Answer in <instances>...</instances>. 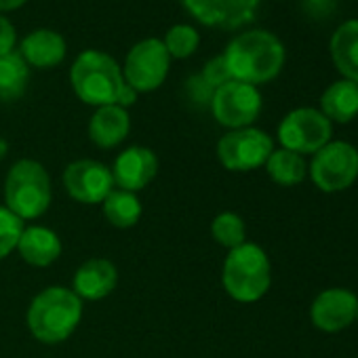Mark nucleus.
Instances as JSON below:
<instances>
[{"label": "nucleus", "instance_id": "nucleus-1", "mask_svg": "<svg viewBox=\"0 0 358 358\" xmlns=\"http://www.w3.org/2000/svg\"><path fill=\"white\" fill-rule=\"evenodd\" d=\"M224 59L234 80L255 87L278 76L285 64V49L274 34L251 30L228 45Z\"/></svg>", "mask_w": 358, "mask_h": 358}, {"label": "nucleus", "instance_id": "nucleus-2", "mask_svg": "<svg viewBox=\"0 0 358 358\" xmlns=\"http://www.w3.org/2000/svg\"><path fill=\"white\" fill-rule=\"evenodd\" d=\"M83 318V299L68 287H47L28 308V329L41 343H62Z\"/></svg>", "mask_w": 358, "mask_h": 358}, {"label": "nucleus", "instance_id": "nucleus-3", "mask_svg": "<svg viewBox=\"0 0 358 358\" xmlns=\"http://www.w3.org/2000/svg\"><path fill=\"white\" fill-rule=\"evenodd\" d=\"M222 282L232 299L241 303L259 301L272 285V266L266 251L253 243L232 249L224 262Z\"/></svg>", "mask_w": 358, "mask_h": 358}, {"label": "nucleus", "instance_id": "nucleus-4", "mask_svg": "<svg viewBox=\"0 0 358 358\" xmlns=\"http://www.w3.org/2000/svg\"><path fill=\"white\" fill-rule=\"evenodd\" d=\"M74 93L89 106H116L124 87L118 64L101 51H85L76 57L70 74Z\"/></svg>", "mask_w": 358, "mask_h": 358}, {"label": "nucleus", "instance_id": "nucleus-5", "mask_svg": "<svg viewBox=\"0 0 358 358\" xmlns=\"http://www.w3.org/2000/svg\"><path fill=\"white\" fill-rule=\"evenodd\" d=\"M5 203L22 222L45 215L51 205V179L47 169L30 158L17 160L5 182Z\"/></svg>", "mask_w": 358, "mask_h": 358}, {"label": "nucleus", "instance_id": "nucleus-6", "mask_svg": "<svg viewBox=\"0 0 358 358\" xmlns=\"http://www.w3.org/2000/svg\"><path fill=\"white\" fill-rule=\"evenodd\" d=\"M308 173L318 190L343 192L358 177V150L348 141H329L314 154Z\"/></svg>", "mask_w": 358, "mask_h": 358}, {"label": "nucleus", "instance_id": "nucleus-7", "mask_svg": "<svg viewBox=\"0 0 358 358\" xmlns=\"http://www.w3.org/2000/svg\"><path fill=\"white\" fill-rule=\"evenodd\" d=\"M331 120L314 108H297L289 112L278 127L282 148L295 154H316L331 141Z\"/></svg>", "mask_w": 358, "mask_h": 358}, {"label": "nucleus", "instance_id": "nucleus-8", "mask_svg": "<svg viewBox=\"0 0 358 358\" xmlns=\"http://www.w3.org/2000/svg\"><path fill=\"white\" fill-rule=\"evenodd\" d=\"M274 152L272 137L259 129H234L226 133L217 143V158L228 171H253L266 164Z\"/></svg>", "mask_w": 358, "mask_h": 358}, {"label": "nucleus", "instance_id": "nucleus-9", "mask_svg": "<svg viewBox=\"0 0 358 358\" xmlns=\"http://www.w3.org/2000/svg\"><path fill=\"white\" fill-rule=\"evenodd\" d=\"M169 64H171V57L162 41L145 38L129 51L122 78L133 91L148 93V91L158 89L164 83Z\"/></svg>", "mask_w": 358, "mask_h": 358}, {"label": "nucleus", "instance_id": "nucleus-10", "mask_svg": "<svg viewBox=\"0 0 358 358\" xmlns=\"http://www.w3.org/2000/svg\"><path fill=\"white\" fill-rule=\"evenodd\" d=\"M213 116L228 129H245L262 112V95L253 85L230 80L215 89L211 99Z\"/></svg>", "mask_w": 358, "mask_h": 358}, {"label": "nucleus", "instance_id": "nucleus-11", "mask_svg": "<svg viewBox=\"0 0 358 358\" xmlns=\"http://www.w3.org/2000/svg\"><path fill=\"white\" fill-rule=\"evenodd\" d=\"M66 192L83 205H99L114 190L112 171L97 160H76L64 171Z\"/></svg>", "mask_w": 358, "mask_h": 358}, {"label": "nucleus", "instance_id": "nucleus-12", "mask_svg": "<svg viewBox=\"0 0 358 358\" xmlns=\"http://www.w3.org/2000/svg\"><path fill=\"white\" fill-rule=\"evenodd\" d=\"M358 314V297L341 287L327 289L316 295L310 306L312 324L324 333H337L348 329Z\"/></svg>", "mask_w": 358, "mask_h": 358}, {"label": "nucleus", "instance_id": "nucleus-13", "mask_svg": "<svg viewBox=\"0 0 358 358\" xmlns=\"http://www.w3.org/2000/svg\"><path fill=\"white\" fill-rule=\"evenodd\" d=\"M110 171H112L114 186H118V190H127L135 194L143 190L156 177L158 158L150 148L133 145V148H127L114 160V169Z\"/></svg>", "mask_w": 358, "mask_h": 358}, {"label": "nucleus", "instance_id": "nucleus-14", "mask_svg": "<svg viewBox=\"0 0 358 358\" xmlns=\"http://www.w3.org/2000/svg\"><path fill=\"white\" fill-rule=\"evenodd\" d=\"M259 0H184L188 11L207 26L238 28L253 20Z\"/></svg>", "mask_w": 358, "mask_h": 358}, {"label": "nucleus", "instance_id": "nucleus-15", "mask_svg": "<svg viewBox=\"0 0 358 358\" xmlns=\"http://www.w3.org/2000/svg\"><path fill=\"white\" fill-rule=\"evenodd\" d=\"M118 282V270L110 259H87L74 274V293L87 301H99L108 297Z\"/></svg>", "mask_w": 358, "mask_h": 358}, {"label": "nucleus", "instance_id": "nucleus-16", "mask_svg": "<svg viewBox=\"0 0 358 358\" xmlns=\"http://www.w3.org/2000/svg\"><path fill=\"white\" fill-rule=\"evenodd\" d=\"M131 120L120 106H101L89 122V137L97 148L110 150L127 139Z\"/></svg>", "mask_w": 358, "mask_h": 358}, {"label": "nucleus", "instance_id": "nucleus-17", "mask_svg": "<svg viewBox=\"0 0 358 358\" xmlns=\"http://www.w3.org/2000/svg\"><path fill=\"white\" fill-rule=\"evenodd\" d=\"M17 251L22 255L24 262H28L30 266L36 268H47L53 262L59 259L62 255V241L59 236L43 226H30L24 228L20 243H17Z\"/></svg>", "mask_w": 358, "mask_h": 358}, {"label": "nucleus", "instance_id": "nucleus-18", "mask_svg": "<svg viewBox=\"0 0 358 358\" xmlns=\"http://www.w3.org/2000/svg\"><path fill=\"white\" fill-rule=\"evenodd\" d=\"M22 57L36 68H53L66 57V41L53 30H36L24 38Z\"/></svg>", "mask_w": 358, "mask_h": 358}, {"label": "nucleus", "instance_id": "nucleus-19", "mask_svg": "<svg viewBox=\"0 0 358 358\" xmlns=\"http://www.w3.org/2000/svg\"><path fill=\"white\" fill-rule=\"evenodd\" d=\"M322 114L335 122H350L358 116V83L337 80L320 97Z\"/></svg>", "mask_w": 358, "mask_h": 358}, {"label": "nucleus", "instance_id": "nucleus-20", "mask_svg": "<svg viewBox=\"0 0 358 358\" xmlns=\"http://www.w3.org/2000/svg\"><path fill=\"white\" fill-rule=\"evenodd\" d=\"M331 57L345 80L358 83V20H350L335 30Z\"/></svg>", "mask_w": 358, "mask_h": 358}, {"label": "nucleus", "instance_id": "nucleus-21", "mask_svg": "<svg viewBox=\"0 0 358 358\" xmlns=\"http://www.w3.org/2000/svg\"><path fill=\"white\" fill-rule=\"evenodd\" d=\"M266 171L272 182L278 186H297L308 175L303 156L295 154L291 150H285V148L274 150L270 154V158L266 160Z\"/></svg>", "mask_w": 358, "mask_h": 358}, {"label": "nucleus", "instance_id": "nucleus-22", "mask_svg": "<svg viewBox=\"0 0 358 358\" xmlns=\"http://www.w3.org/2000/svg\"><path fill=\"white\" fill-rule=\"evenodd\" d=\"M30 70L20 53L0 55V101H13L24 95Z\"/></svg>", "mask_w": 358, "mask_h": 358}, {"label": "nucleus", "instance_id": "nucleus-23", "mask_svg": "<svg viewBox=\"0 0 358 358\" xmlns=\"http://www.w3.org/2000/svg\"><path fill=\"white\" fill-rule=\"evenodd\" d=\"M103 215L114 228L127 230L137 226V222L141 220V203L133 192L112 190L103 201Z\"/></svg>", "mask_w": 358, "mask_h": 358}, {"label": "nucleus", "instance_id": "nucleus-24", "mask_svg": "<svg viewBox=\"0 0 358 358\" xmlns=\"http://www.w3.org/2000/svg\"><path fill=\"white\" fill-rule=\"evenodd\" d=\"M211 234L215 238L217 245L226 247V249H236L241 245L247 243V228L241 215L232 213V211H224L220 213L213 224H211Z\"/></svg>", "mask_w": 358, "mask_h": 358}, {"label": "nucleus", "instance_id": "nucleus-25", "mask_svg": "<svg viewBox=\"0 0 358 358\" xmlns=\"http://www.w3.org/2000/svg\"><path fill=\"white\" fill-rule=\"evenodd\" d=\"M199 43H201L199 32L190 26H184V24L173 26L162 41L169 57H177V59L190 57L199 49Z\"/></svg>", "mask_w": 358, "mask_h": 358}, {"label": "nucleus", "instance_id": "nucleus-26", "mask_svg": "<svg viewBox=\"0 0 358 358\" xmlns=\"http://www.w3.org/2000/svg\"><path fill=\"white\" fill-rule=\"evenodd\" d=\"M22 232H24V222L7 207H0V262L17 249Z\"/></svg>", "mask_w": 358, "mask_h": 358}, {"label": "nucleus", "instance_id": "nucleus-27", "mask_svg": "<svg viewBox=\"0 0 358 358\" xmlns=\"http://www.w3.org/2000/svg\"><path fill=\"white\" fill-rule=\"evenodd\" d=\"M213 89H217V87H222V85H226V83H230V80H234L232 78V74H230V70H228V64H226V59H224V55H220V57H213L207 66H205V70H203V74H201Z\"/></svg>", "mask_w": 358, "mask_h": 358}, {"label": "nucleus", "instance_id": "nucleus-28", "mask_svg": "<svg viewBox=\"0 0 358 358\" xmlns=\"http://www.w3.org/2000/svg\"><path fill=\"white\" fill-rule=\"evenodd\" d=\"M15 47V28L7 17L0 15V55L11 53Z\"/></svg>", "mask_w": 358, "mask_h": 358}, {"label": "nucleus", "instance_id": "nucleus-29", "mask_svg": "<svg viewBox=\"0 0 358 358\" xmlns=\"http://www.w3.org/2000/svg\"><path fill=\"white\" fill-rule=\"evenodd\" d=\"M190 93L194 95V99H196L199 103H211L215 89H213L203 76H194V78L190 80Z\"/></svg>", "mask_w": 358, "mask_h": 358}, {"label": "nucleus", "instance_id": "nucleus-30", "mask_svg": "<svg viewBox=\"0 0 358 358\" xmlns=\"http://www.w3.org/2000/svg\"><path fill=\"white\" fill-rule=\"evenodd\" d=\"M26 0H0V11H13L17 7H22Z\"/></svg>", "mask_w": 358, "mask_h": 358}, {"label": "nucleus", "instance_id": "nucleus-31", "mask_svg": "<svg viewBox=\"0 0 358 358\" xmlns=\"http://www.w3.org/2000/svg\"><path fill=\"white\" fill-rule=\"evenodd\" d=\"M7 150H9L7 141H5V139H0V160H3V158L7 156Z\"/></svg>", "mask_w": 358, "mask_h": 358}]
</instances>
